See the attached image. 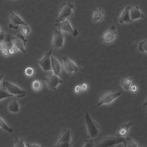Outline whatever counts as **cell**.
Returning <instances> with one entry per match:
<instances>
[{"label": "cell", "instance_id": "cell-1", "mask_svg": "<svg viewBox=\"0 0 147 147\" xmlns=\"http://www.w3.org/2000/svg\"><path fill=\"white\" fill-rule=\"evenodd\" d=\"M74 9V5L70 2L63 3L61 6L59 14L56 23L59 22L68 20L73 15V10Z\"/></svg>", "mask_w": 147, "mask_h": 147}, {"label": "cell", "instance_id": "cell-2", "mask_svg": "<svg viewBox=\"0 0 147 147\" xmlns=\"http://www.w3.org/2000/svg\"><path fill=\"white\" fill-rule=\"evenodd\" d=\"M85 118L88 130L90 136L92 138L96 137L99 133L98 124L91 119L88 113H86Z\"/></svg>", "mask_w": 147, "mask_h": 147}, {"label": "cell", "instance_id": "cell-3", "mask_svg": "<svg viewBox=\"0 0 147 147\" xmlns=\"http://www.w3.org/2000/svg\"><path fill=\"white\" fill-rule=\"evenodd\" d=\"M121 94L120 92H116L114 91H104L101 93L98 105L99 106L105 103L109 104L115 98Z\"/></svg>", "mask_w": 147, "mask_h": 147}, {"label": "cell", "instance_id": "cell-4", "mask_svg": "<svg viewBox=\"0 0 147 147\" xmlns=\"http://www.w3.org/2000/svg\"><path fill=\"white\" fill-rule=\"evenodd\" d=\"M123 137H105L96 147H114L117 144L123 142Z\"/></svg>", "mask_w": 147, "mask_h": 147}, {"label": "cell", "instance_id": "cell-5", "mask_svg": "<svg viewBox=\"0 0 147 147\" xmlns=\"http://www.w3.org/2000/svg\"><path fill=\"white\" fill-rule=\"evenodd\" d=\"M116 27L112 25L104 33L100 38L101 42L108 44L113 43L115 40L117 34Z\"/></svg>", "mask_w": 147, "mask_h": 147}, {"label": "cell", "instance_id": "cell-6", "mask_svg": "<svg viewBox=\"0 0 147 147\" xmlns=\"http://www.w3.org/2000/svg\"><path fill=\"white\" fill-rule=\"evenodd\" d=\"M3 86L6 90L9 93L12 94L18 95V97H24L26 95V92L23 90L16 86L8 81H4Z\"/></svg>", "mask_w": 147, "mask_h": 147}, {"label": "cell", "instance_id": "cell-7", "mask_svg": "<svg viewBox=\"0 0 147 147\" xmlns=\"http://www.w3.org/2000/svg\"><path fill=\"white\" fill-rule=\"evenodd\" d=\"M64 35L59 29L55 30L53 32L52 46L55 50L63 47Z\"/></svg>", "mask_w": 147, "mask_h": 147}, {"label": "cell", "instance_id": "cell-8", "mask_svg": "<svg viewBox=\"0 0 147 147\" xmlns=\"http://www.w3.org/2000/svg\"><path fill=\"white\" fill-rule=\"evenodd\" d=\"M43 80L45 81L47 86L51 90H56L57 86L59 83H62L63 81L57 76L49 73L48 76L44 77Z\"/></svg>", "mask_w": 147, "mask_h": 147}, {"label": "cell", "instance_id": "cell-9", "mask_svg": "<svg viewBox=\"0 0 147 147\" xmlns=\"http://www.w3.org/2000/svg\"><path fill=\"white\" fill-rule=\"evenodd\" d=\"M14 46L24 53L26 52L24 47L26 45L27 40L24 38L22 33L18 34L15 36H10Z\"/></svg>", "mask_w": 147, "mask_h": 147}, {"label": "cell", "instance_id": "cell-10", "mask_svg": "<svg viewBox=\"0 0 147 147\" xmlns=\"http://www.w3.org/2000/svg\"><path fill=\"white\" fill-rule=\"evenodd\" d=\"M52 53V51H49L45 53L43 57L41 60L36 61L40 64L45 72L52 70L51 59Z\"/></svg>", "mask_w": 147, "mask_h": 147}, {"label": "cell", "instance_id": "cell-11", "mask_svg": "<svg viewBox=\"0 0 147 147\" xmlns=\"http://www.w3.org/2000/svg\"><path fill=\"white\" fill-rule=\"evenodd\" d=\"M55 26L57 27L59 30H62L72 34L74 36H76L78 34L77 30H73L68 20L56 23Z\"/></svg>", "mask_w": 147, "mask_h": 147}, {"label": "cell", "instance_id": "cell-12", "mask_svg": "<svg viewBox=\"0 0 147 147\" xmlns=\"http://www.w3.org/2000/svg\"><path fill=\"white\" fill-rule=\"evenodd\" d=\"M11 15L10 16L11 23L9 24V28H13L17 30L20 24L25 25H27V24L25 23L18 16L11 11Z\"/></svg>", "mask_w": 147, "mask_h": 147}, {"label": "cell", "instance_id": "cell-13", "mask_svg": "<svg viewBox=\"0 0 147 147\" xmlns=\"http://www.w3.org/2000/svg\"><path fill=\"white\" fill-rule=\"evenodd\" d=\"M62 59L64 62V67L65 71L70 74L73 72L76 73L79 70V68L66 57H63Z\"/></svg>", "mask_w": 147, "mask_h": 147}, {"label": "cell", "instance_id": "cell-14", "mask_svg": "<svg viewBox=\"0 0 147 147\" xmlns=\"http://www.w3.org/2000/svg\"><path fill=\"white\" fill-rule=\"evenodd\" d=\"M51 67L55 75L59 76L61 74L62 69L61 65L56 58L53 55L51 56Z\"/></svg>", "mask_w": 147, "mask_h": 147}, {"label": "cell", "instance_id": "cell-15", "mask_svg": "<svg viewBox=\"0 0 147 147\" xmlns=\"http://www.w3.org/2000/svg\"><path fill=\"white\" fill-rule=\"evenodd\" d=\"M131 7L127 6L123 11L119 18V22L121 24L124 22L126 23L130 22L131 18L129 13V10Z\"/></svg>", "mask_w": 147, "mask_h": 147}, {"label": "cell", "instance_id": "cell-16", "mask_svg": "<svg viewBox=\"0 0 147 147\" xmlns=\"http://www.w3.org/2000/svg\"><path fill=\"white\" fill-rule=\"evenodd\" d=\"M71 142L70 131L69 129H66L61 134L57 144L70 142Z\"/></svg>", "mask_w": 147, "mask_h": 147}, {"label": "cell", "instance_id": "cell-17", "mask_svg": "<svg viewBox=\"0 0 147 147\" xmlns=\"http://www.w3.org/2000/svg\"><path fill=\"white\" fill-rule=\"evenodd\" d=\"M133 123L130 122L128 123H125L121 125L118 129V131L115 136L117 138L123 137L126 135L129 128Z\"/></svg>", "mask_w": 147, "mask_h": 147}, {"label": "cell", "instance_id": "cell-18", "mask_svg": "<svg viewBox=\"0 0 147 147\" xmlns=\"http://www.w3.org/2000/svg\"><path fill=\"white\" fill-rule=\"evenodd\" d=\"M131 22L138 18H143L144 15L141 12L138 6L132 8L131 7L129 10Z\"/></svg>", "mask_w": 147, "mask_h": 147}, {"label": "cell", "instance_id": "cell-19", "mask_svg": "<svg viewBox=\"0 0 147 147\" xmlns=\"http://www.w3.org/2000/svg\"><path fill=\"white\" fill-rule=\"evenodd\" d=\"M94 11L93 19L94 22L102 20L103 17L104 11L100 8H94Z\"/></svg>", "mask_w": 147, "mask_h": 147}, {"label": "cell", "instance_id": "cell-20", "mask_svg": "<svg viewBox=\"0 0 147 147\" xmlns=\"http://www.w3.org/2000/svg\"><path fill=\"white\" fill-rule=\"evenodd\" d=\"M8 108L11 112L16 113L19 110V104L15 100H14L10 102Z\"/></svg>", "mask_w": 147, "mask_h": 147}, {"label": "cell", "instance_id": "cell-21", "mask_svg": "<svg viewBox=\"0 0 147 147\" xmlns=\"http://www.w3.org/2000/svg\"><path fill=\"white\" fill-rule=\"evenodd\" d=\"M132 79V77L127 79H122L120 82V84L125 90H128L130 88V86Z\"/></svg>", "mask_w": 147, "mask_h": 147}, {"label": "cell", "instance_id": "cell-22", "mask_svg": "<svg viewBox=\"0 0 147 147\" xmlns=\"http://www.w3.org/2000/svg\"><path fill=\"white\" fill-rule=\"evenodd\" d=\"M124 147H138L137 145L129 138H127L123 141Z\"/></svg>", "mask_w": 147, "mask_h": 147}, {"label": "cell", "instance_id": "cell-23", "mask_svg": "<svg viewBox=\"0 0 147 147\" xmlns=\"http://www.w3.org/2000/svg\"><path fill=\"white\" fill-rule=\"evenodd\" d=\"M13 96V94L9 93L4 88L0 89V100L5 98Z\"/></svg>", "mask_w": 147, "mask_h": 147}, {"label": "cell", "instance_id": "cell-24", "mask_svg": "<svg viewBox=\"0 0 147 147\" xmlns=\"http://www.w3.org/2000/svg\"><path fill=\"white\" fill-rule=\"evenodd\" d=\"M147 40H145L143 41L140 42L139 43L138 47L139 50L142 53L147 51Z\"/></svg>", "mask_w": 147, "mask_h": 147}, {"label": "cell", "instance_id": "cell-25", "mask_svg": "<svg viewBox=\"0 0 147 147\" xmlns=\"http://www.w3.org/2000/svg\"><path fill=\"white\" fill-rule=\"evenodd\" d=\"M13 147H25L24 140L22 139H19L17 137H16Z\"/></svg>", "mask_w": 147, "mask_h": 147}, {"label": "cell", "instance_id": "cell-26", "mask_svg": "<svg viewBox=\"0 0 147 147\" xmlns=\"http://www.w3.org/2000/svg\"><path fill=\"white\" fill-rule=\"evenodd\" d=\"M0 126L3 129L6 131L10 133H11L13 131V129L11 128H9L1 118H0Z\"/></svg>", "mask_w": 147, "mask_h": 147}, {"label": "cell", "instance_id": "cell-27", "mask_svg": "<svg viewBox=\"0 0 147 147\" xmlns=\"http://www.w3.org/2000/svg\"><path fill=\"white\" fill-rule=\"evenodd\" d=\"M32 87L33 89L35 90H39L41 88V83L38 80H34L32 83Z\"/></svg>", "mask_w": 147, "mask_h": 147}, {"label": "cell", "instance_id": "cell-28", "mask_svg": "<svg viewBox=\"0 0 147 147\" xmlns=\"http://www.w3.org/2000/svg\"><path fill=\"white\" fill-rule=\"evenodd\" d=\"M72 142H70L57 144L54 147H72Z\"/></svg>", "mask_w": 147, "mask_h": 147}, {"label": "cell", "instance_id": "cell-29", "mask_svg": "<svg viewBox=\"0 0 147 147\" xmlns=\"http://www.w3.org/2000/svg\"><path fill=\"white\" fill-rule=\"evenodd\" d=\"M25 73L26 76H32L34 74L33 69L30 67L26 68L25 70Z\"/></svg>", "mask_w": 147, "mask_h": 147}, {"label": "cell", "instance_id": "cell-30", "mask_svg": "<svg viewBox=\"0 0 147 147\" xmlns=\"http://www.w3.org/2000/svg\"><path fill=\"white\" fill-rule=\"evenodd\" d=\"M30 30V28L28 26H25L22 29L21 33L22 34L26 35L29 33Z\"/></svg>", "mask_w": 147, "mask_h": 147}, {"label": "cell", "instance_id": "cell-31", "mask_svg": "<svg viewBox=\"0 0 147 147\" xmlns=\"http://www.w3.org/2000/svg\"><path fill=\"white\" fill-rule=\"evenodd\" d=\"M85 142H86V144L84 147H93L94 146L92 140H85Z\"/></svg>", "mask_w": 147, "mask_h": 147}, {"label": "cell", "instance_id": "cell-32", "mask_svg": "<svg viewBox=\"0 0 147 147\" xmlns=\"http://www.w3.org/2000/svg\"><path fill=\"white\" fill-rule=\"evenodd\" d=\"M18 49L14 46L9 49V53L11 54H13L18 50Z\"/></svg>", "mask_w": 147, "mask_h": 147}, {"label": "cell", "instance_id": "cell-33", "mask_svg": "<svg viewBox=\"0 0 147 147\" xmlns=\"http://www.w3.org/2000/svg\"><path fill=\"white\" fill-rule=\"evenodd\" d=\"M11 40L10 36V35L8 34L5 35L4 38L3 40L4 42H10Z\"/></svg>", "mask_w": 147, "mask_h": 147}, {"label": "cell", "instance_id": "cell-34", "mask_svg": "<svg viewBox=\"0 0 147 147\" xmlns=\"http://www.w3.org/2000/svg\"><path fill=\"white\" fill-rule=\"evenodd\" d=\"M2 53L5 56H8L9 54L8 49L6 48H5L1 50Z\"/></svg>", "mask_w": 147, "mask_h": 147}, {"label": "cell", "instance_id": "cell-35", "mask_svg": "<svg viewBox=\"0 0 147 147\" xmlns=\"http://www.w3.org/2000/svg\"><path fill=\"white\" fill-rule=\"evenodd\" d=\"M129 88L131 91L133 92H135L138 89L137 87L135 85H131Z\"/></svg>", "mask_w": 147, "mask_h": 147}, {"label": "cell", "instance_id": "cell-36", "mask_svg": "<svg viewBox=\"0 0 147 147\" xmlns=\"http://www.w3.org/2000/svg\"><path fill=\"white\" fill-rule=\"evenodd\" d=\"M26 146L27 147H44L42 146H40L36 144H27Z\"/></svg>", "mask_w": 147, "mask_h": 147}, {"label": "cell", "instance_id": "cell-37", "mask_svg": "<svg viewBox=\"0 0 147 147\" xmlns=\"http://www.w3.org/2000/svg\"><path fill=\"white\" fill-rule=\"evenodd\" d=\"M88 87V85L86 84L83 83L81 85V88L82 90L85 91L87 89Z\"/></svg>", "mask_w": 147, "mask_h": 147}, {"label": "cell", "instance_id": "cell-38", "mask_svg": "<svg viewBox=\"0 0 147 147\" xmlns=\"http://www.w3.org/2000/svg\"><path fill=\"white\" fill-rule=\"evenodd\" d=\"M81 87L79 85L76 86L74 89V91L76 93H78L81 90Z\"/></svg>", "mask_w": 147, "mask_h": 147}, {"label": "cell", "instance_id": "cell-39", "mask_svg": "<svg viewBox=\"0 0 147 147\" xmlns=\"http://www.w3.org/2000/svg\"><path fill=\"white\" fill-rule=\"evenodd\" d=\"M5 44L3 41H0V49H2L5 47Z\"/></svg>", "mask_w": 147, "mask_h": 147}, {"label": "cell", "instance_id": "cell-40", "mask_svg": "<svg viewBox=\"0 0 147 147\" xmlns=\"http://www.w3.org/2000/svg\"><path fill=\"white\" fill-rule=\"evenodd\" d=\"M4 36L3 32H0V41H2L3 40Z\"/></svg>", "mask_w": 147, "mask_h": 147}, {"label": "cell", "instance_id": "cell-41", "mask_svg": "<svg viewBox=\"0 0 147 147\" xmlns=\"http://www.w3.org/2000/svg\"><path fill=\"white\" fill-rule=\"evenodd\" d=\"M147 105V99H146L145 101L144 102L143 104V107H145Z\"/></svg>", "mask_w": 147, "mask_h": 147}, {"label": "cell", "instance_id": "cell-42", "mask_svg": "<svg viewBox=\"0 0 147 147\" xmlns=\"http://www.w3.org/2000/svg\"><path fill=\"white\" fill-rule=\"evenodd\" d=\"M3 74H2L0 75V82L2 78H3Z\"/></svg>", "mask_w": 147, "mask_h": 147}, {"label": "cell", "instance_id": "cell-43", "mask_svg": "<svg viewBox=\"0 0 147 147\" xmlns=\"http://www.w3.org/2000/svg\"><path fill=\"white\" fill-rule=\"evenodd\" d=\"M144 147H145V146H144Z\"/></svg>", "mask_w": 147, "mask_h": 147}, {"label": "cell", "instance_id": "cell-44", "mask_svg": "<svg viewBox=\"0 0 147 147\" xmlns=\"http://www.w3.org/2000/svg\"></svg>", "mask_w": 147, "mask_h": 147}]
</instances>
